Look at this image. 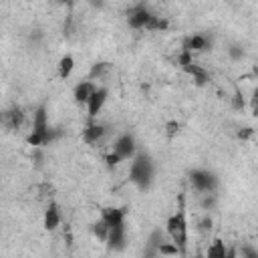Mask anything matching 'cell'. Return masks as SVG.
Here are the masks:
<instances>
[{
	"label": "cell",
	"mask_w": 258,
	"mask_h": 258,
	"mask_svg": "<svg viewBox=\"0 0 258 258\" xmlns=\"http://www.w3.org/2000/svg\"><path fill=\"white\" fill-rule=\"evenodd\" d=\"M226 254H228V246L222 238H214L206 250V258H226Z\"/></svg>",
	"instance_id": "e0dca14e"
},
{
	"label": "cell",
	"mask_w": 258,
	"mask_h": 258,
	"mask_svg": "<svg viewBox=\"0 0 258 258\" xmlns=\"http://www.w3.org/2000/svg\"><path fill=\"white\" fill-rule=\"evenodd\" d=\"M60 137V131H54L48 123V115H46V107L38 105L34 115H32V131L26 137V141L32 147H44L48 143H52L54 139Z\"/></svg>",
	"instance_id": "7a4b0ae2"
},
{
	"label": "cell",
	"mask_w": 258,
	"mask_h": 258,
	"mask_svg": "<svg viewBox=\"0 0 258 258\" xmlns=\"http://www.w3.org/2000/svg\"><path fill=\"white\" fill-rule=\"evenodd\" d=\"M109 71H111V64L109 62H95L93 67H91V71H89V81H101V79H105L107 75H109Z\"/></svg>",
	"instance_id": "ac0fdd59"
},
{
	"label": "cell",
	"mask_w": 258,
	"mask_h": 258,
	"mask_svg": "<svg viewBox=\"0 0 258 258\" xmlns=\"http://www.w3.org/2000/svg\"><path fill=\"white\" fill-rule=\"evenodd\" d=\"M167 28H169V20L165 16H157V14H153L151 22L147 24V30H151V32H161V30H167Z\"/></svg>",
	"instance_id": "44dd1931"
},
{
	"label": "cell",
	"mask_w": 258,
	"mask_h": 258,
	"mask_svg": "<svg viewBox=\"0 0 258 258\" xmlns=\"http://www.w3.org/2000/svg\"><path fill=\"white\" fill-rule=\"evenodd\" d=\"M153 177H155V163H153V157L145 151H137V155L131 159V165H129V181L145 191L151 187L153 183Z\"/></svg>",
	"instance_id": "6da1fadb"
},
{
	"label": "cell",
	"mask_w": 258,
	"mask_h": 258,
	"mask_svg": "<svg viewBox=\"0 0 258 258\" xmlns=\"http://www.w3.org/2000/svg\"><path fill=\"white\" fill-rule=\"evenodd\" d=\"M165 234L177 246L179 258H185V254H187V220H185V210H183V196H181L179 210L173 212L165 222Z\"/></svg>",
	"instance_id": "3957f363"
},
{
	"label": "cell",
	"mask_w": 258,
	"mask_h": 258,
	"mask_svg": "<svg viewBox=\"0 0 258 258\" xmlns=\"http://www.w3.org/2000/svg\"><path fill=\"white\" fill-rule=\"evenodd\" d=\"M109 97V89L107 87H97V91L91 95L89 103H87V113H89V121H95V117L101 113L103 105L107 103Z\"/></svg>",
	"instance_id": "ba28073f"
},
{
	"label": "cell",
	"mask_w": 258,
	"mask_h": 258,
	"mask_svg": "<svg viewBox=\"0 0 258 258\" xmlns=\"http://www.w3.org/2000/svg\"><path fill=\"white\" fill-rule=\"evenodd\" d=\"M181 50H187L191 54H196V52H208V50H212V38L208 34L194 32V34H189V36L183 38Z\"/></svg>",
	"instance_id": "52a82bcc"
},
{
	"label": "cell",
	"mask_w": 258,
	"mask_h": 258,
	"mask_svg": "<svg viewBox=\"0 0 258 258\" xmlns=\"http://www.w3.org/2000/svg\"><path fill=\"white\" fill-rule=\"evenodd\" d=\"M91 234H93L97 240L107 242V238H109V226L99 218L97 222H93V224H91Z\"/></svg>",
	"instance_id": "ffe728a7"
},
{
	"label": "cell",
	"mask_w": 258,
	"mask_h": 258,
	"mask_svg": "<svg viewBox=\"0 0 258 258\" xmlns=\"http://www.w3.org/2000/svg\"><path fill=\"white\" fill-rule=\"evenodd\" d=\"M189 183L200 194H216L220 179L210 169H194V171H189Z\"/></svg>",
	"instance_id": "277c9868"
},
{
	"label": "cell",
	"mask_w": 258,
	"mask_h": 258,
	"mask_svg": "<svg viewBox=\"0 0 258 258\" xmlns=\"http://www.w3.org/2000/svg\"><path fill=\"white\" fill-rule=\"evenodd\" d=\"M113 153L119 155L121 161H131L135 155H137V141L133 137V133H121L115 141H113Z\"/></svg>",
	"instance_id": "8992f818"
},
{
	"label": "cell",
	"mask_w": 258,
	"mask_h": 258,
	"mask_svg": "<svg viewBox=\"0 0 258 258\" xmlns=\"http://www.w3.org/2000/svg\"><path fill=\"white\" fill-rule=\"evenodd\" d=\"M107 137V127L103 123H97V121H89L85 131H83V141L89 143V145H97L101 143L103 139Z\"/></svg>",
	"instance_id": "9c48e42d"
},
{
	"label": "cell",
	"mask_w": 258,
	"mask_h": 258,
	"mask_svg": "<svg viewBox=\"0 0 258 258\" xmlns=\"http://www.w3.org/2000/svg\"><path fill=\"white\" fill-rule=\"evenodd\" d=\"M196 258H206V256H200V254H198V256H196Z\"/></svg>",
	"instance_id": "d6a6232c"
},
{
	"label": "cell",
	"mask_w": 258,
	"mask_h": 258,
	"mask_svg": "<svg viewBox=\"0 0 258 258\" xmlns=\"http://www.w3.org/2000/svg\"><path fill=\"white\" fill-rule=\"evenodd\" d=\"M181 71H183V73H187V75L194 79L196 87H206V85L210 83V73H208L202 64H198V62H191V64L183 67Z\"/></svg>",
	"instance_id": "5bb4252c"
},
{
	"label": "cell",
	"mask_w": 258,
	"mask_h": 258,
	"mask_svg": "<svg viewBox=\"0 0 258 258\" xmlns=\"http://www.w3.org/2000/svg\"><path fill=\"white\" fill-rule=\"evenodd\" d=\"M159 256H179V250L171 240H165L159 248Z\"/></svg>",
	"instance_id": "7402d4cb"
},
{
	"label": "cell",
	"mask_w": 258,
	"mask_h": 258,
	"mask_svg": "<svg viewBox=\"0 0 258 258\" xmlns=\"http://www.w3.org/2000/svg\"><path fill=\"white\" fill-rule=\"evenodd\" d=\"M101 220H103L109 228L121 226V224H125V208H115V206L103 208V210H101Z\"/></svg>",
	"instance_id": "4fadbf2b"
},
{
	"label": "cell",
	"mask_w": 258,
	"mask_h": 258,
	"mask_svg": "<svg viewBox=\"0 0 258 258\" xmlns=\"http://www.w3.org/2000/svg\"><path fill=\"white\" fill-rule=\"evenodd\" d=\"M163 242H165V234H163L159 228H155V230L149 234L147 242H145L143 258H159V248H161Z\"/></svg>",
	"instance_id": "30bf717a"
},
{
	"label": "cell",
	"mask_w": 258,
	"mask_h": 258,
	"mask_svg": "<svg viewBox=\"0 0 258 258\" xmlns=\"http://www.w3.org/2000/svg\"><path fill=\"white\" fill-rule=\"evenodd\" d=\"M244 107H246L244 95H242L240 89H236V93H234V97H232V109H234V111H242Z\"/></svg>",
	"instance_id": "cb8c5ba5"
},
{
	"label": "cell",
	"mask_w": 258,
	"mask_h": 258,
	"mask_svg": "<svg viewBox=\"0 0 258 258\" xmlns=\"http://www.w3.org/2000/svg\"><path fill=\"white\" fill-rule=\"evenodd\" d=\"M60 210H58V206L54 204V202H50L48 206H46V210H44V230H48V232H52V230H56L58 226H60Z\"/></svg>",
	"instance_id": "2e32d148"
},
{
	"label": "cell",
	"mask_w": 258,
	"mask_h": 258,
	"mask_svg": "<svg viewBox=\"0 0 258 258\" xmlns=\"http://www.w3.org/2000/svg\"><path fill=\"white\" fill-rule=\"evenodd\" d=\"M238 256L240 258H258V250L252 244H242L238 248Z\"/></svg>",
	"instance_id": "603a6c76"
},
{
	"label": "cell",
	"mask_w": 258,
	"mask_h": 258,
	"mask_svg": "<svg viewBox=\"0 0 258 258\" xmlns=\"http://www.w3.org/2000/svg\"><path fill=\"white\" fill-rule=\"evenodd\" d=\"M228 54H230L232 60H242L244 58V46L242 44H230Z\"/></svg>",
	"instance_id": "d4e9b609"
},
{
	"label": "cell",
	"mask_w": 258,
	"mask_h": 258,
	"mask_svg": "<svg viewBox=\"0 0 258 258\" xmlns=\"http://www.w3.org/2000/svg\"><path fill=\"white\" fill-rule=\"evenodd\" d=\"M153 12L145 2H137L127 10V24L135 30H147V24L151 22Z\"/></svg>",
	"instance_id": "5b68a950"
},
{
	"label": "cell",
	"mask_w": 258,
	"mask_h": 258,
	"mask_svg": "<svg viewBox=\"0 0 258 258\" xmlns=\"http://www.w3.org/2000/svg\"><path fill=\"white\" fill-rule=\"evenodd\" d=\"M208 230H212V218H210V216H206V218L200 222V232H208Z\"/></svg>",
	"instance_id": "4dcf8cb0"
},
{
	"label": "cell",
	"mask_w": 258,
	"mask_h": 258,
	"mask_svg": "<svg viewBox=\"0 0 258 258\" xmlns=\"http://www.w3.org/2000/svg\"><path fill=\"white\" fill-rule=\"evenodd\" d=\"M226 258H240V256H238V248L230 246V248H228V254H226Z\"/></svg>",
	"instance_id": "1f68e13d"
},
{
	"label": "cell",
	"mask_w": 258,
	"mask_h": 258,
	"mask_svg": "<svg viewBox=\"0 0 258 258\" xmlns=\"http://www.w3.org/2000/svg\"><path fill=\"white\" fill-rule=\"evenodd\" d=\"M179 127H181V125H179L177 121H173V119L167 121V123H165V135H167V139H173V137L179 133Z\"/></svg>",
	"instance_id": "484cf974"
},
{
	"label": "cell",
	"mask_w": 258,
	"mask_h": 258,
	"mask_svg": "<svg viewBox=\"0 0 258 258\" xmlns=\"http://www.w3.org/2000/svg\"><path fill=\"white\" fill-rule=\"evenodd\" d=\"M214 206H216V194H204L202 208H204V210H212Z\"/></svg>",
	"instance_id": "83f0119b"
},
{
	"label": "cell",
	"mask_w": 258,
	"mask_h": 258,
	"mask_svg": "<svg viewBox=\"0 0 258 258\" xmlns=\"http://www.w3.org/2000/svg\"><path fill=\"white\" fill-rule=\"evenodd\" d=\"M252 135H254V127H250V125H246V127H240V129L236 131V137H238L240 141H248Z\"/></svg>",
	"instance_id": "4316f807"
},
{
	"label": "cell",
	"mask_w": 258,
	"mask_h": 258,
	"mask_svg": "<svg viewBox=\"0 0 258 258\" xmlns=\"http://www.w3.org/2000/svg\"><path fill=\"white\" fill-rule=\"evenodd\" d=\"M97 91V83H93V81H81V83H77L75 85V91H73V97H75V103L77 105H87L89 103V99H91V95Z\"/></svg>",
	"instance_id": "7c38bea8"
},
{
	"label": "cell",
	"mask_w": 258,
	"mask_h": 258,
	"mask_svg": "<svg viewBox=\"0 0 258 258\" xmlns=\"http://www.w3.org/2000/svg\"><path fill=\"white\" fill-rule=\"evenodd\" d=\"M250 111H252V117H258V87L252 91V99H250Z\"/></svg>",
	"instance_id": "f1b7e54d"
},
{
	"label": "cell",
	"mask_w": 258,
	"mask_h": 258,
	"mask_svg": "<svg viewBox=\"0 0 258 258\" xmlns=\"http://www.w3.org/2000/svg\"><path fill=\"white\" fill-rule=\"evenodd\" d=\"M73 69H75V58L71 54L60 56V60H58V77L60 79H69L73 75Z\"/></svg>",
	"instance_id": "d6986e66"
},
{
	"label": "cell",
	"mask_w": 258,
	"mask_h": 258,
	"mask_svg": "<svg viewBox=\"0 0 258 258\" xmlns=\"http://www.w3.org/2000/svg\"><path fill=\"white\" fill-rule=\"evenodd\" d=\"M105 163H107V167H115L117 163H121V159H119V155H117V153H113V151H111V153L105 157Z\"/></svg>",
	"instance_id": "f546056e"
},
{
	"label": "cell",
	"mask_w": 258,
	"mask_h": 258,
	"mask_svg": "<svg viewBox=\"0 0 258 258\" xmlns=\"http://www.w3.org/2000/svg\"><path fill=\"white\" fill-rule=\"evenodd\" d=\"M24 111L18 107V105H14L12 109H8V111H4V115H2V121H4V125L8 127V129H20L22 127V123H24Z\"/></svg>",
	"instance_id": "9a60e30c"
},
{
	"label": "cell",
	"mask_w": 258,
	"mask_h": 258,
	"mask_svg": "<svg viewBox=\"0 0 258 258\" xmlns=\"http://www.w3.org/2000/svg\"><path fill=\"white\" fill-rule=\"evenodd\" d=\"M125 244H127V228H125V224L115 226V228H109V238H107L109 250L121 252L125 248Z\"/></svg>",
	"instance_id": "8fae6325"
}]
</instances>
